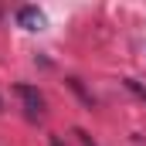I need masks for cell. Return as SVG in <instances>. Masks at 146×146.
Wrapping results in <instances>:
<instances>
[{
  "mask_svg": "<svg viewBox=\"0 0 146 146\" xmlns=\"http://www.w3.org/2000/svg\"><path fill=\"white\" fill-rule=\"evenodd\" d=\"M14 92H17L21 106H24V112H27L31 119H37V115L44 112V95L37 92L34 85H24V82H17V85H14Z\"/></svg>",
  "mask_w": 146,
  "mask_h": 146,
  "instance_id": "6da1fadb",
  "label": "cell"
},
{
  "mask_svg": "<svg viewBox=\"0 0 146 146\" xmlns=\"http://www.w3.org/2000/svg\"><path fill=\"white\" fill-rule=\"evenodd\" d=\"M17 24H21L24 31H41L48 21H44V14H41L37 7H21V10H17Z\"/></svg>",
  "mask_w": 146,
  "mask_h": 146,
  "instance_id": "7a4b0ae2",
  "label": "cell"
},
{
  "mask_svg": "<svg viewBox=\"0 0 146 146\" xmlns=\"http://www.w3.org/2000/svg\"><path fill=\"white\" fill-rule=\"evenodd\" d=\"M122 85H126L129 92H136V95H139V99H143V102H146V88H143V85H139V82H136V78H126Z\"/></svg>",
  "mask_w": 146,
  "mask_h": 146,
  "instance_id": "3957f363",
  "label": "cell"
},
{
  "mask_svg": "<svg viewBox=\"0 0 146 146\" xmlns=\"http://www.w3.org/2000/svg\"><path fill=\"white\" fill-rule=\"evenodd\" d=\"M75 136H78V139H82V146H95V143H92V139H88V136H85V133H82V129H78V133H75Z\"/></svg>",
  "mask_w": 146,
  "mask_h": 146,
  "instance_id": "277c9868",
  "label": "cell"
},
{
  "mask_svg": "<svg viewBox=\"0 0 146 146\" xmlns=\"http://www.w3.org/2000/svg\"><path fill=\"white\" fill-rule=\"evenodd\" d=\"M0 109H3V106H0Z\"/></svg>",
  "mask_w": 146,
  "mask_h": 146,
  "instance_id": "5b68a950",
  "label": "cell"
}]
</instances>
